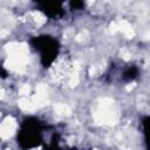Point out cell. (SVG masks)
<instances>
[{"instance_id": "7", "label": "cell", "mask_w": 150, "mask_h": 150, "mask_svg": "<svg viewBox=\"0 0 150 150\" xmlns=\"http://www.w3.org/2000/svg\"><path fill=\"white\" fill-rule=\"evenodd\" d=\"M6 75H7V71L2 67H0V76L1 77H6Z\"/></svg>"}, {"instance_id": "5", "label": "cell", "mask_w": 150, "mask_h": 150, "mask_svg": "<svg viewBox=\"0 0 150 150\" xmlns=\"http://www.w3.org/2000/svg\"><path fill=\"white\" fill-rule=\"evenodd\" d=\"M149 122H150V117L149 116H144L143 120H142V128H143V134H144V139H145V143H146V148L149 149L150 148V144H149Z\"/></svg>"}, {"instance_id": "3", "label": "cell", "mask_w": 150, "mask_h": 150, "mask_svg": "<svg viewBox=\"0 0 150 150\" xmlns=\"http://www.w3.org/2000/svg\"><path fill=\"white\" fill-rule=\"evenodd\" d=\"M46 15L50 18H60L63 14V1L64 0H33Z\"/></svg>"}, {"instance_id": "1", "label": "cell", "mask_w": 150, "mask_h": 150, "mask_svg": "<svg viewBox=\"0 0 150 150\" xmlns=\"http://www.w3.org/2000/svg\"><path fill=\"white\" fill-rule=\"evenodd\" d=\"M43 135V125L41 121L35 117L26 118L19 129L18 132V142L21 148H34L38 146L42 141Z\"/></svg>"}, {"instance_id": "4", "label": "cell", "mask_w": 150, "mask_h": 150, "mask_svg": "<svg viewBox=\"0 0 150 150\" xmlns=\"http://www.w3.org/2000/svg\"><path fill=\"white\" fill-rule=\"evenodd\" d=\"M138 76V68L136 66H130L124 69L122 74V80L124 82H131Z\"/></svg>"}, {"instance_id": "6", "label": "cell", "mask_w": 150, "mask_h": 150, "mask_svg": "<svg viewBox=\"0 0 150 150\" xmlns=\"http://www.w3.org/2000/svg\"><path fill=\"white\" fill-rule=\"evenodd\" d=\"M69 7L71 9H82L84 7V0H69Z\"/></svg>"}, {"instance_id": "2", "label": "cell", "mask_w": 150, "mask_h": 150, "mask_svg": "<svg viewBox=\"0 0 150 150\" xmlns=\"http://www.w3.org/2000/svg\"><path fill=\"white\" fill-rule=\"evenodd\" d=\"M30 45L40 55V62L43 67H49L55 61L60 52V43L50 35H39L30 39Z\"/></svg>"}]
</instances>
